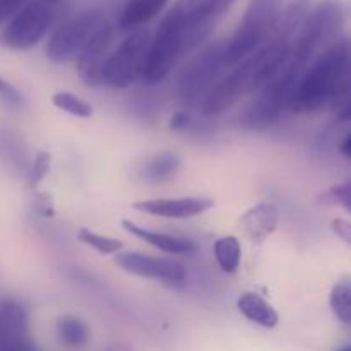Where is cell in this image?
Returning <instances> with one entry per match:
<instances>
[{
  "label": "cell",
  "mask_w": 351,
  "mask_h": 351,
  "mask_svg": "<svg viewBox=\"0 0 351 351\" xmlns=\"http://www.w3.org/2000/svg\"><path fill=\"white\" fill-rule=\"evenodd\" d=\"M213 250H215V257L218 261L219 267L225 273H237V269L240 266V261H242V247H240V242L237 237H221V239H218L215 242Z\"/></svg>",
  "instance_id": "22"
},
{
  "label": "cell",
  "mask_w": 351,
  "mask_h": 351,
  "mask_svg": "<svg viewBox=\"0 0 351 351\" xmlns=\"http://www.w3.org/2000/svg\"><path fill=\"white\" fill-rule=\"evenodd\" d=\"M26 0H0V26L5 24Z\"/></svg>",
  "instance_id": "30"
},
{
  "label": "cell",
  "mask_w": 351,
  "mask_h": 351,
  "mask_svg": "<svg viewBox=\"0 0 351 351\" xmlns=\"http://www.w3.org/2000/svg\"><path fill=\"white\" fill-rule=\"evenodd\" d=\"M51 167V154L47 153V151H40L34 158L33 163V170H31V177H29V185L33 189H36L38 185L43 182V178L47 177L48 171H50Z\"/></svg>",
  "instance_id": "26"
},
{
  "label": "cell",
  "mask_w": 351,
  "mask_h": 351,
  "mask_svg": "<svg viewBox=\"0 0 351 351\" xmlns=\"http://www.w3.org/2000/svg\"><path fill=\"white\" fill-rule=\"evenodd\" d=\"M350 144H351V136L348 134V136L345 137V141H343V143H341V146H339V149H341V153L345 154L346 158H350V153H351V146H350Z\"/></svg>",
  "instance_id": "33"
},
{
  "label": "cell",
  "mask_w": 351,
  "mask_h": 351,
  "mask_svg": "<svg viewBox=\"0 0 351 351\" xmlns=\"http://www.w3.org/2000/svg\"><path fill=\"white\" fill-rule=\"evenodd\" d=\"M350 41L339 34L305 67L290 108L297 113L321 112L328 105L339 112L350 108Z\"/></svg>",
  "instance_id": "1"
},
{
  "label": "cell",
  "mask_w": 351,
  "mask_h": 351,
  "mask_svg": "<svg viewBox=\"0 0 351 351\" xmlns=\"http://www.w3.org/2000/svg\"><path fill=\"white\" fill-rule=\"evenodd\" d=\"M117 266L136 276L147 278V280L165 281V283L180 285L187 278V269L184 264L173 259L163 257H149L141 252H117Z\"/></svg>",
  "instance_id": "11"
},
{
  "label": "cell",
  "mask_w": 351,
  "mask_h": 351,
  "mask_svg": "<svg viewBox=\"0 0 351 351\" xmlns=\"http://www.w3.org/2000/svg\"><path fill=\"white\" fill-rule=\"evenodd\" d=\"M51 103L55 108L62 110V112L69 113V115L79 117V119H89L93 115L91 103L82 99L81 96L72 95L67 91H58L51 96Z\"/></svg>",
  "instance_id": "24"
},
{
  "label": "cell",
  "mask_w": 351,
  "mask_h": 351,
  "mask_svg": "<svg viewBox=\"0 0 351 351\" xmlns=\"http://www.w3.org/2000/svg\"><path fill=\"white\" fill-rule=\"evenodd\" d=\"M170 0H127L122 14H120V29L130 31L144 26L158 16L167 7Z\"/></svg>",
  "instance_id": "19"
},
{
  "label": "cell",
  "mask_w": 351,
  "mask_h": 351,
  "mask_svg": "<svg viewBox=\"0 0 351 351\" xmlns=\"http://www.w3.org/2000/svg\"><path fill=\"white\" fill-rule=\"evenodd\" d=\"M280 223V211L269 202H259L247 209L240 218V226L252 242H263L273 235Z\"/></svg>",
  "instance_id": "15"
},
{
  "label": "cell",
  "mask_w": 351,
  "mask_h": 351,
  "mask_svg": "<svg viewBox=\"0 0 351 351\" xmlns=\"http://www.w3.org/2000/svg\"><path fill=\"white\" fill-rule=\"evenodd\" d=\"M57 336L64 345L77 348L89 341V328L81 317L62 315L57 321Z\"/></svg>",
  "instance_id": "21"
},
{
  "label": "cell",
  "mask_w": 351,
  "mask_h": 351,
  "mask_svg": "<svg viewBox=\"0 0 351 351\" xmlns=\"http://www.w3.org/2000/svg\"><path fill=\"white\" fill-rule=\"evenodd\" d=\"M326 202H331V204H339L350 211L351 208V185L350 182L343 185H335V187L329 189L324 194Z\"/></svg>",
  "instance_id": "28"
},
{
  "label": "cell",
  "mask_w": 351,
  "mask_h": 351,
  "mask_svg": "<svg viewBox=\"0 0 351 351\" xmlns=\"http://www.w3.org/2000/svg\"><path fill=\"white\" fill-rule=\"evenodd\" d=\"M215 208L211 197H175V199H147L134 204V209L160 218L185 219L194 218Z\"/></svg>",
  "instance_id": "13"
},
{
  "label": "cell",
  "mask_w": 351,
  "mask_h": 351,
  "mask_svg": "<svg viewBox=\"0 0 351 351\" xmlns=\"http://www.w3.org/2000/svg\"><path fill=\"white\" fill-rule=\"evenodd\" d=\"M305 69L288 58L283 67L266 82L261 89H257V96L245 113V122L252 127L269 125L276 122L287 108H290L295 88L300 81Z\"/></svg>",
  "instance_id": "6"
},
{
  "label": "cell",
  "mask_w": 351,
  "mask_h": 351,
  "mask_svg": "<svg viewBox=\"0 0 351 351\" xmlns=\"http://www.w3.org/2000/svg\"><path fill=\"white\" fill-rule=\"evenodd\" d=\"M237 307L243 317L249 319L254 324L261 326V328L274 329L280 324V315H278L276 308L269 302L264 300L261 295H257L256 291H245V293L240 295Z\"/></svg>",
  "instance_id": "18"
},
{
  "label": "cell",
  "mask_w": 351,
  "mask_h": 351,
  "mask_svg": "<svg viewBox=\"0 0 351 351\" xmlns=\"http://www.w3.org/2000/svg\"><path fill=\"white\" fill-rule=\"evenodd\" d=\"M53 9L48 3L40 0L24 2L3 29V45L12 50H29L47 34L53 24Z\"/></svg>",
  "instance_id": "10"
},
{
  "label": "cell",
  "mask_w": 351,
  "mask_h": 351,
  "mask_svg": "<svg viewBox=\"0 0 351 351\" xmlns=\"http://www.w3.org/2000/svg\"><path fill=\"white\" fill-rule=\"evenodd\" d=\"M191 123V117L187 112L180 110V112H175L170 119V129L171 130H184L185 127Z\"/></svg>",
  "instance_id": "32"
},
{
  "label": "cell",
  "mask_w": 351,
  "mask_h": 351,
  "mask_svg": "<svg viewBox=\"0 0 351 351\" xmlns=\"http://www.w3.org/2000/svg\"><path fill=\"white\" fill-rule=\"evenodd\" d=\"M346 21V7L341 0H321L312 7L308 16L290 41V58L298 67L305 69L312 58L339 36Z\"/></svg>",
  "instance_id": "4"
},
{
  "label": "cell",
  "mask_w": 351,
  "mask_h": 351,
  "mask_svg": "<svg viewBox=\"0 0 351 351\" xmlns=\"http://www.w3.org/2000/svg\"><path fill=\"white\" fill-rule=\"evenodd\" d=\"M79 242H82L84 245L93 247L95 250H98L103 256H110V254H117L123 249V242L119 239H113V237L99 235V233L91 232L89 228H81L77 232Z\"/></svg>",
  "instance_id": "25"
},
{
  "label": "cell",
  "mask_w": 351,
  "mask_h": 351,
  "mask_svg": "<svg viewBox=\"0 0 351 351\" xmlns=\"http://www.w3.org/2000/svg\"><path fill=\"white\" fill-rule=\"evenodd\" d=\"M27 311L17 300H0V350L33 348L26 341Z\"/></svg>",
  "instance_id": "14"
},
{
  "label": "cell",
  "mask_w": 351,
  "mask_h": 351,
  "mask_svg": "<svg viewBox=\"0 0 351 351\" xmlns=\"http://www.w3.org/2000/svg\"><path fill=\"white\" fill-rule=\"evenodd\" d=\"M312 7H314V0H283V10H281L280 23H278L274 36L291 41Z\"/></svg>",
  "instance_id": "20"
},
{
  "label": "cell",
  "mask_w": 351,
  "mask_h": 351,
  "mask_svg": "<svg viewBox=\"0 0 351 351\" xmlns=\"http://www.w3.org/2000/svg\"><path fill=\"white\" fill-rule=\"evenodd\" d=\"M329 305L331 311L343 324L351 322V287L350 281H338L332 287L331 295H329Z\"/></svg>",
  "instance_id": "23"
},
{
  "label": "cell",
  "mask_w": 351,
  "mask_h": 351,
  "mask_svg": "<svg viewBox=\"0 0 351 351\" xmlns=\"http://www.w3.org/2000/svg\"><path fill=\"white\" fill-rule=\"evenodd\" d=\"M105 21V14L99 9H86L75 14L51 34L45 55L57 64L74 60Z\"/></svg>",
  "instance_id": "9"
},
{
  "label": "cell",
  "mask_w": 351,
  "mask_h": 351,
  "mask_svg": "<svg viewBox=\"0 0 351 351\" xmlns=\"http://www.w3.org/2000/svg\"><path fill=\"white\" fill-rule=\"evenodd\" d=\"M290 55V40L273 36L269 41L247 55L237 67L219 79L211 91L202 99V113L215 117L232 108L240 98L263 88L278 71L285 65Z\"/></svg>",
  "instance_id": "2"
},
{
  "label": "cell",
  "mask_w": 351,
  "mask_h": 351,
  "mask_svg": "<svg viewBox=\"0 0 351 351\" xmlns=\"http://www.w3.org/2000/svg\"><path fill=\"white\" fill-rule=\"evenodd\" d=\"M281 10L283 0H250L239 27L225 43V62L228 67L239 64L274 36Z\"/></svg>",
  "instance_id": "5"
},
{
  "label": "cell",
  "mask_w": 351,
  "mask_h": 351,
  "mask_svg": "<svg viewBox=\"0 0 351 351\" xmlns=\"http://www.w3.org/2000/svg\"><path fill=\"white\" fill-rule=\"evenodd\" d=\"M182 167V160L178 154L163 151L154 156L147 158L137 168V177L146 184H163L173 178Z\"/></svg>",
  "instance_id": "17"
},
{
  "label": "cell",
  "mask_w": 351,
  "mask_h": 351,
  "mask_svg": "<svg viewBox=\"0 0 351 351\" xmlns=\"http://www.w3.org/2000/svg\"><path fill=\"white\" fill-rule=\"evenodd\" d=\"M225 40H218L199 51L178 77V96L187 105H195L206 98L219 81L228 65L225 62Z\"/></svg>",
  "instance_id": "7"
},
{
  "label": "cell",
  "mask_w": 351,
  "mask_h": 351,
  "mask_svg": "<svg viewBox=\"0 0 351 351\" xmlns=\"http://www.w3.org/2000/svg\"><path fill=\"white\" fill-rule=\"evenodd\" d=\"M0 101L12 110H21L24 106V96L21 95L19 89L2 75H0Z\"/></svg>",
  "instance_id": "27"
},
{
  "label": "cell",
  "mask_w": 351,
  "mask_h": 351,
  "mask_svg": "<svg viewBox=\"0 0 351 351\" xmlns=\"http://www.w3.org/2000/svg\"><path fill=\"white\" fill-rule=\"evenodd\" d=\"M331 226L332 232H335L339 239L345 240L346 243L351 242V226L348 221H345V219H335V221L331 223Z\"/></svg>",
  "instance_id": "31"
},
{
  "label": "cell",
  "mask_w": 351,
  "mask_h": 351,
  "mask_svg": "<svg viewBox=\"0 0 351 351\" xmlns=\"http://www.w3.org/2000/svg\"><path fill=\"white\" fill-rule=\"evenodd\" d=\"M151 34L144 27L130 29L122 43L108 55L103 71V84L112 88H129L139 81L149 51Z\"/></svg>",
  "instance_id": "8"
},
{
  "label": "cell",
  "mask_w": 351,
  "mask_h": 351,
  "mask_svg": "<svg viewBox=\"0 0 351 351\" xmlns=\"http://www.w3.org/2000/svg\"><path fill=\"white\" fill-rule=\"evenodd\" d=\"M237 0H204V5L209 16L215 21H218L219 17L225 16V14L232 9V5Z\"/></svg>",
  "instance_id": "29"
},
{
  "label": "cell",
  "mask_w": 351,
  "mask_h": 351,
  "mask_svg": "<svg viewBox=\"0 0 351 351\" xmlns=\"http://www.w3.org/2000/svg\"><path fill=\"white\" fill-rule=\"evenodd\" d=\"M185 14L187 10L184 3L177 0L161 19L154 38H151L146 65L141 75L146 86H154L163 81L185 53L202 43Z\"/></svg>",
  "instance_id": "3"
},
{
  "label": "cell",
  "mask_w": 351,
  "mask_h": 351,
  "mask_svg": "<svg viewBox=\"0 0 351 351\" xmlns=\"http://www.w3.org/2000/svg\"><path fill=\"white\" fill-rule=\"evenodd\" d=\"M122 228L125 230L130 235L137 237V239L144 240L149 245L156 247L161 252L167 254H192L195 250L194 242L187 239H182V237L168 235V233H160L153 232V230H147L144 226H139L137 223L130 221V219H122Z\"/></svg>",
  "instance_id": "16"
},
{
  "label": "cell",
  "mask_w": 351,
  "mask_h": 351,
  "mask_svg": "<svg viewBox=\"0 0 351 351\" xmlns=\"http://www.w3.org/2000/svg\"><path fill=\"white\" fill-rule=\"evenodd\" d=\"M113 43V27L103 23L77 55V74L89 88L103 84V71Z\"/></svg>",
  "instance_id": "12"
},
{
  "label": "cell",
  "mask_w": 351,
  "mask_h": 351,
  "mask_svg": "<svg viewBox=\"0 0 351 351\" xmlns=\"http://www.w3.org/2000/svg\"><path fill=\"white\" fill-rule=\"evenodd\" d=\"M40 2L48 3V5H55V3H58V2H60V0H40Z\"/></svg>",
  "instance_id": "34"
}]
</instances>
